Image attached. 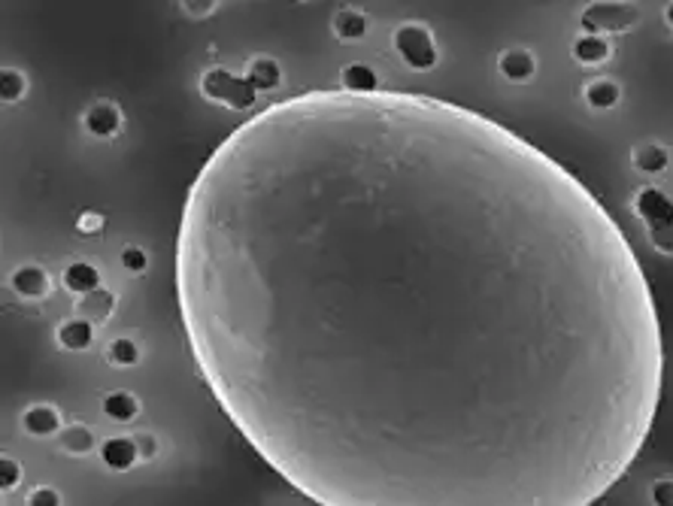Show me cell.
Here are the masks:
<instances>
[{
	"label": "cell",
	"mask_w": 673,
	"mask_h": 506,
	"mask_svg": "<svg viewBox=\"0 0 673 506\" xmlns=\"http://www.w3.org/2000/svg\"><path fill=\"white\" fill-rule=\"evenodd\" d=\"M101 458H104V464L110 467V470L125 473V470H131L137 461H140V452H137L134 436H110V440L101 446Z\"/></svg>",
	"instance_id": "cell-11"
},
{
	"label": "cell",
	"mask_w": 673,
	"mask_h": 506,
	"mask_svg": "<svg viewBox=\"0 0 673 506\" xmlns=\"http://www.w3.org/2000/svg\"><path fill=\"white\" fill-rule=\"evenodd\" d=\"M243 76H246L249 86L255 91H273V88H279V82H282V64L270 55H258L246 64V73Z\"/></svg>",
	"instance_id": "cell-16"
},
{
	"label": "cell",
	"mask_w": 673,
	"mask_h": 506,
	"mask_svg": "<svg viewBox=\"0 0 673 506\" xmlns=\"http://www.w3.org/2000/svg\"><path fill=\"white\" fill-rule=\"evenodd\" d=\"M106 228V216L97 210H86L76 216V231H79L82 236H97Z\"/></svg>",
	"instance_id": "cell-25"
},
{
	"label": "cell",
	"mask_w": 673,
	"mask_h": 506,
	"mask_svg": "<svg viewBox=\"0 0 673 506\" xmlns=\"http://www.w3.org/2000/svg\"><path fill=\"white\" fill-rule=\"evenodd\" d=\"M95 431H91L88 425H82V421H71V425L61 431V449L67 452V455H91V449H95Z\"/></svg>",
	"instance_id": "cell-21"
},
{
	"label": "cell",
	"mask_w": 673,
	"mask_h": 506,
	"mask_svg": "<svg viewBox=\"0 0 673 506\" xmlns=\"http://www.w3.org/2000/svg\"><path fill=\"white\" fill-rule=\"evenodd\" d=\"M182 10L191 19H204V15H212L216 12V4H182Z\"/></svg>",
	"instance_id": "cell-31"
},
{
	"label": "cell",
	"mask_w": 673,
	"mask_h": 506,
	"mask_svg": "<svg viewBox=\"0 0 673 506\" xmlns=\"http://www.w3.org/2000/svg\"><path fill=\"white\" fill-rule=\"evenodd\" d=\"M25 506H64V501H61V492H58V488H52V485H37L34 492H28Z\"/></svg>",
	"instance_id": "cell-26"
},
{
	"label": "cell",
	"mask_w": 673,
	"mask_h": 506,
	"mask_svg": "<svg viewBox=\"0 0 673 506\" xmlns=\"http://www.w3.org/2000/svg\"><path fill=\"white\" fill-rule=\"evenodd\" d=\"M10 286L25 301H43L52 294V276L40 264H21L10 273Z\"/></svg>",
	"instance_id": "cell-7"
},
{
	"label": "cell",
	"mask_w": 673,
	"mask_h": 506,
	"mask_svg": "<svg viewBox=\"0 0 673 506\" xmlns=\"http://www.w3.org/2000/svg\"><path fill=\"white\" fill-rule=\"evenodd\" d=\"M331 30H334L336 40L358 43V40H364V37H367V15L358 12V10H352V6H343V10L334 12Z\"/></svg>",
	"instance_id": "cell-17"
},
{
	"label": "cell",
	"mask_w": 673,
	"mask_h": 506,
	"mask_svg": "<svg viewBox=\"0 0 673 506\" xmlns=\"http://www.w3.org/2000/svg\"><path fill=\"white\" fill-rule=\"evenodd\" d=\"M134 443H137V452H140V461H149V458L158 455V440L152 434H137Z\"/></svg>",
	"instance_id": "cell-29"
},
{
	"label": "cell",
	"mask_w": 673,
	"mask_h": 506,
	"mask_svg": "<svg viewBox=\"0 0 673 506\" xmlns=\"http://www.w3.org/2000/svg\"><path fill=\"white\" fill-rule=\"evenodd\" d=\"M21 427H25L30 436H52L64 431V427H61V412L52 403L28 406V410L21 412Z\"/></svg>",
	"instance_id": "cell-10"
},
{
	"label": "cell",
	"mask_w": 673,
	"mask_h": 506,
	"mask_svg": "<svg viewBox=\"0 0 673 506\" xmlns=\"http://www.w3.org/2000/svg\"><path fill=\"white\" fill-rule=\"evenodd\" d=\"M664 21H668V25L673 28V4H670V6H664Z\"/></svg>",
	"instance_id": "cell-32"
},
{
	"label": "cell",
	"mask_w": 673,
	"mask_h": 506,
	"mask_svg": "<svg viewBox=\"0 0 673 506\" xmlns=\"http://www.w3.org/2000/svg\"><path fill=\"white\" fill-rule=\"evenodd\" d=\"M55 340L67 352H86L95 343V325L86 319H64L55 331Z\"/></svg>",
	"instance_id": "cell-14"
},
{
	"label": "cell",
	"mask_w": 673,
	"mask_h": 506,
	"mask_svg": "<svg viewBox=\"0 0 673 506\" xmlns=\"http://www.w3.org/2000/svg\"><path fill=\"white\" fill-rule=\"evenodd\" d=\"M28 95V76L19 67H4L0 73V97L4 104H19Z\"/></svg>",
	"instance_id": "cell-23"
},
{
	"label": "cell",
	"mask_w": 673,
	"mask_h": 506,
	"mask_svg": "<svg viewBox=\"0 0 673 506\" xmlns=\"http://www.w3.org/2000/svg\"><path fill=\"white\" fill-rule=\"evenodd\" d=\"M19 482H21V464L12 461V458H4L0 461V488L12 492V488H19Z\"/></svg>",
	"instance_id": "cell-27"
},
{
	"label": "cell",
	"mask_w": 673,
	"mask_h": 506,
	"mask_svg": "<svg viewBox=\"0 0 673 506\" xmlns=\"http://www.w3.org/2000/svg\"><path fill=\"white\" fill-rule=\"evenodd\" d=\"M176 301L221 412L319 506H592L661 401L607 206L412 91L312 88L228 134L182 206Z\"/></svg>",
	"instance_id": "cell-1"
},
{
	"label": "cell",
	"mask_w": 673,
	"mask_h": 506,
	"mask_svg": "<svg viewBox=\"0 0 673 506\" xmlns=\"http://www.w3.org/2000/svg\"><path fill=\"white\" fill-rule=\"evenodd\" d=\"M498 71L507 82H531L537 73V58L528 49H503L498 55Z\"/></svg>",
	"instance_id": "cell-9"
},
{
	"label": "cell",
	"mask_w": 673,
	"mask_h": 506,
	"mask_svg": "<svg viewBox=\"0 0 673 506\" xmlns=\"http://www.w3.org/2000/svg\"><path fill=\"white\" fill-rule=\"evenodd\" d=\"M340 88L349 95H373V91H379V73L370 64L352 61L340 71Z\"/></svg>",
	"instance_id": "cell-13"
},
{
	"label": "cell",
	"mask_w": 673,
	"mask_h": 506,
	"mask_svg": "<svg viewBox=\"0 0 673 506\" xmlns=\"http://www.w3.org/2000/svg\"><path fill=\"white\" fill-rule=\"evenodd\" d=\"M112 312H116V294L110 288H97L91 294H82L76 301V319H86L91 325H101V321H110Z\"/></svg>",
	"instance_id": "cell-8"
},
{
	"label": "cell",
	"mask_w": 673,
	"mask_h": 506,
	"mask_svg": "<svg viewBox=\"0 0 673 506\" xmlns=\"http://www.w3.org/2000/svg\"><path fill=\"white\" fill-rule=\"evenodd\" d=\"M649 240L664 255H673V228H655V231H649Z\"/></svg>",
	"instance_id": "cell-28"
},
{
	"label": "cell",
	"mask_w": 673,
	"mask_h": 506,
	"mask_svg": "<svg viewBox=\"0 0 673 506\" xmlns=\"http://www.w3.org/2000/svg\"><path fill=\"white\" fill-rule=\"evenodd\" d=\"M82 128H86V134L97 137V140H112L125 128V116H121L119 104L97 101L82 112Z\"/></svg>",
	"instance_id": "cell-5"
},
{
	"label": "cell",
	"mask_w": 673,
	"mask_h": 506,
	"mask_svg": "<svg viewBox=\"0 0 673 506\" xmlns=\"http://www.w3.org/2000/svg\"><path fill=\"white\" fill-rule=\"evenodd\" d=\"M119 264H121V270H125V273L140 276V273H146L149 255H146V249H140V246H125V249H121V255H119Z\"/></svg>",
	"instance_id": "cell-24"
},
{
	"label": "cell",
	"mask_w": 673,
	"mask_h": 506,
	"mask_svg": "<svg viewBox=\"0 0 673 506\" xmlns=\"http://www.w3.org/2000/svg\"><path fill=\"white\" fill-rule=\"evenodd\" d=\"M201 95L206 101L221 104L228 110H249L258 101V91L249 86L246 76H237L228 67H210L201 76Z\"/></svg>",
	"instance_id": "cell-3"
},
{
	"label": "cell",
	"mask_w": 673,
	"mask_h": 506,
	"mask_svg": "<svg viewBox=\"0 0 673 506\" xmlns=\"http://www.w3.org/2000/svg\"><path fill=\"white\" fill-rule=\"evenodd\" d=\"M634 210L646 221L649 231L655 228H673V201L661 188H640L634 195Z\"/></svg>",
	"instance_id": "cell-6"
},
{
	"label": "cell",
	"mask_w": 673,
	"mask_h": 506,
	"mask_svg": "<svg viewBox=\"0 0 673 506\" xmlns=\"http://www.w3.org/2000/svg\"><path fill=\"white\" fill-rule=\"evenodd\" d=\"M392 46L410 71H419V73L434 71L440 61L437 40H434L431 30L419 25V21H403V25H397L392 34Z\"/></svg>",
	"instance_id": "cell-2"
},
{
	"label": "cell",
	"mask_w": 673,
	"mask_h": 506,
	"mask_svg": "<svg viewBox=\"0 0 673 506\" xmlns=\"http://www.w3.org/2000/svg\"><path fill=\"white\" fill-rule=\"evenodd\" d=\"M583 101L592 106V110H613L622 101V86L610 76H594L583 86Z\"/></svg>",
	"instance_id": "cell-12"
},
{
	"label": "cell",
	"mask_w": 673,
	"mask_h": 506,
	"mask_svg": "<svg viewBox=\"0 0 673 506\" xmlns=\"http://www.w3.org/2000/svg\"><path fill=\"white\" fill-rule=\"evenodd\" d=\"M634 21H637V10H634V6H622V4H592V6H586L583 15H579L583 30L586 34H594V37L628 30Z\"/></svg>",
	"instance_id": "cell-4"
},
{
	"label": "cell",
	"mask_w": 673,
	"mask_h": 506,
	"mask_svg": "<svg viewBox=\"0 0 673 506\" xmlns=\"http://www.w3.org/2000/svg\"><path fill=\"white\" fill-rule=\"evenodd\" d=\"M652 497L659 506H673V482H659V485L652 488Z\"/></svg>",
	"instance_id": "cell-30"
},
{
	"label": "cell",
	"mask_w": 673,
	"mask_h": 506,
	"mask_svg": "<svg viewBox=\"0 0 673 506\" xmlns=\"http://www.w3.org/2000/svg\"><path fill=\"white\" fill-rule=\"evenodd\" d=\"M573 58L579 61V64L586 67H594V64H603L610 55H613V46H610L607 37H594V34H583L573 40Z\"/></svg>",
	"instance_id": "cell-19"
},
{
	"label": "cell",
	"mask_w": 673,
	"mask_h": 506,
	"mask_svg": "<svg viewBox=\"0 0 673 506\" xmlns=\"http://www.w3.org/2000/svg\"><path fill=\"white\" fill-rule=\"evenodd\" d=\"M143 358L140 346H137L134 340H128V336H116V340H110V346H106V361L112 367H137Z\"/></svg>",
	"instance_id": "cell-22"
},
{
	"label": "cell",
	"mask_w": 673,
	"mask_h": 506,
	"mask_svg": "<svg viewBox=\"0 0 673 506\" xmlns=\"http://www.w3.org/2000/svg\"><path fill=\"white\" fill-rule=\"evenodd\" d=\"M101 406H104L106 419L121 421V425H128V421H134L137 416H140V401H137L131 391H110Z\"/></svg>",
	"instance_id": "cell-20"
},
{
	"label": "cell",
	"mask_w": 673,
	"mask_h": 506,
	"mask_svg": "<svg viewBox=\"0 0 673 506\" xmlns=\"http://www.w3.org/2000/svg\"><path fill=\"white\" fill-rule=\"evenodd\" d=\"M631 164L637 167L640 173L659 176L670 167V152L664 149L661 143H640V145H634V152H631Z\"/></svg>",
	"instance_id": "cell-18"
},
{
	"label": "cell",
	"mask_w": 673,
	"mask_h": 506,
	"mask_svg": "<svg viewBox=\"0 0 673 506\" xmlns=\"http://www.w3.org/2000/svg\"><path fill=\"white\" fill-rule=\"evenodd\" d=\"M61 282H64L67 291H73V294H91V291L101 288V270H97L95 264H88V261H73V264L64 267V273H61Z\"/></svg>",
	"instance_id": "cell-15"
}]
</instances>
